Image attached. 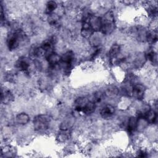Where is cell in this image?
Here are the masks:
<instances>
[{"label":"cell","mask_w":158,"mask_h":158,"mask_svg":"<svg viewBox=\"0 0 158 158\" xmlns=\"http://www.w3.org/2000/svg\"><path fill=\"white\" fill-rule=\"evenodd\" d=\"M15 67L23 73L28 72L30 68V62L28 59L25 57H19L15 62Z\"/></svg>","instance_id":"cell-7"},{"label":"cell","mask_w":158,"mask_h":158,"mask_svg":"<svg viewBox=\"0 0 158 158\" xmlns=\"http://www.w3.org/2000/svg\"><path fill=\"white\" fill-rule=\"evenodd\" d=\"M101 17L99 31L105 35H110L115 28V21L112 12H107Z\"/></svg>","instance_id":"cell-1"},{"label":"cell","mask_w":158,"mask_h":158,"mask_svg":"<svg viewBox=\"0 0 158 158\" xmlns=\"http://www.w3.org/2000/svg\"><path fill=\"white\" fill-rule=\"evenodd\" d=\"M75 60V53L72 50H69L65 52L60 56V61L59 67L63 69L64 72L69 73L72 70V65Z\"/></svg>","instance_id":"cell-3"},{"label":"cell","mask_w":158,"mask_h":158,"mask_svg":"<svg viewBox=\"0 0 158 158\" xmlns=\"http://www.w3.org/2000/svg\"><path fill=\"white\" fill-rule=\"evenodd\" d=\"M104 93L101 91H97L93 93L91 100L97 106L104 100Z\"/></svg>","instance_id":"cell-18"},{"label":"cell","mask_w":158,"mask_h":158,"mask_svg":"<svg viewBox=\"0 0 158 158\" xmlns=\"http://www.w3.org/2000/svg\"><path fill=\"white\" fill-rule=\"evenodd\" d=\"M30 117L28 114L25 112H21L18 114L15 118V122L20 125H25L29 123Z\"/></svg>","instance_id":"cell-11"},{"label":"cell","mask_w":158,"mask_h":158,"mask_svg":"<svg viewBox=\"0 0 158 158\" xmlns=\"http://www.w3.org/2000/svg\"><path fill=\"white\" fill-rule=\"evenodd\" d=\"M48 21L51 26L56 28L59 27L60 22V16L58 14L54 12L52 14L48 15Z\"/></svg>","instance_id":"cell-16"},{"label":"cell","mask_w":158,"mask_h":158,"mask_svg":"<svg viewBox=\"0 0 158 158\" xmlns=\"http://www.w3.org/2000/svg\"><path fill=\"white\" fill-rule=\"evenodd\" d=\"M51 117L46 114H38L33 119V127L35 131L44 132L47 131L51 122Z\"/></svg>","instance_id":"cell-2"},{"label":"cell","mask_w":158,"mask_h":158,"mask_svg":"<svg viewBox=\"0 0 158 158\" xmlns=\"http://www.w3.org/2000/svg\"><path fill=\"white\" fill-rule=\"evenodd\" d=\"M138 119L136 116H131L127 122L126 129L128 134L133 135L137 131Z\"/></svg>","instance_id":"cell-9"},{"label":"cell","mask_w":158,"mask_h":158,"mask_svg":"<svg viewBox=\"0 0 158 158\" xmlns=\"http://www.w3.org/2000/svg\"><path fill=\"white\" fill-rule=\"evenodd\" d=\"M144 57L146 60L150 62L152 64L156 65L157 63V52L154 50L153 48L149 49L145 53Z\"/></svg>","instance_id":"cell-14"},{"label":"cell","mask_w":158,"mask_h":158,"mask_svg":"<svg viewBox=\"0 0 158 158\" xmlns=\"http://www.w3.org/2000/svg\"><path fill=\"white\" fill-rule=\"evenodd\" d=\"M145 120L147 121L148 124H154L156 123L157 119V112L153 109H151L144 116Z\"/></svg>","instance_id":"cell-15"},{"label":"cell","mask_w":158,"mask_h":158,"mask_svg":"<svg viewBox=\"0 0 158 158\" xmlns=\"http://www.w3.org/2000/svg\"><path fill=\"white\" fill-rule=\"evenodd\" d=\"M157 31L156 29L148 30L146 36V41L149 44H154L157 43Z\"/></svg>","instance_id":"cell-12"},{"label":"cell","mask_w":158,"mask_h":158,"mask_svg":"<svg viewBox=\"0 0 158 158\" xmlns=\"http://www.w3.org/2000/svg\"><path fill=\"white\" fill-rule=\"evenodd\" d=\"M70 136H71L70 130H60L57 136V140L60 143H65L67 141L70 139Z\"/></svg>","instance_id":"cell-13"},{"label":"cell","mask_w":158,"mask_h":158,"mask_svg":"<svg viewBox=\"0 0 158 158\" xmlns=\"http://www.w3.org/2000/svg\"><path fill=\"white\" fill-rule=\"evenodd\" d=\"M89 101L90 99L85 96L78 97L73 102L74 110L78 113L83 114V112Z\"/></svg>","instance_id":"cell-6"},{"label":"cell","mask_w":158,"mask_h":158,"mask_svg":"<svg viewBox=\"0 0 158 158\" xmlns=\"http://www.w3.org/2000/svg\"><path fill=\"white\" fill-rule=\"evenodd\" d=\"M146 88L143 84L141 83H135L132 86L131 96L133 98L141 101L142 100L145 95Z\"/></svg>","instance_id":"cell-4"},{"label":"cell","mask_w":158,"mask_h":158,"mask_svg":"<svg viewBox=\"0 0 158 158\" xmlns=\"http://www.w3.org/2000/svg\"><path fill=\"white\" fill-rule=\"evenodd\" d=\"M94 31L88 22L86 20H83L80 30L81 36L85 39H89L94 35Z\"/></svg>","instance_id":"cell-8"},{"label":"cell","mask_w":158,"mask_h":158,"mask_svg":"<svg viewBox=\"0 0 158 158\" xmlns=\"http://www.w3.org/2000/svg\"><path fill=\"white\" fill-rule=\"evenodd\" d=\"M115 107L110 104H107L104 105L100 109L99 114L100 116L105 120H108L114 117L115 114Z\"/></svg>","instance_id":"cell-5"},{"label":"cell","mask_w":158,"mask_h":158,"mask_svg":"<svg viewBox=\"0 0 158 158\" xmlns=\"http://www.w3.org/2000/svg\"><path fill=\"white\" fill-rule=\"evenodd\" d=\"M14 95L10 90L5 88L1 89V102L4 104H9L14 101Z\"/></svg>","instance_id":"cell-10"},{"label":"cell","mask_w":158,"mask_h":158,"mask_svg":"<svg viewBox=\"0 0 158 158\" xmlns=\"http://www.w3.org/2000/svg\"><path fill=\"white\" fill-rule=\"evenodd\" d=\"M58 4L57 2L54 1H49L46 4L45 7V13L48 15L51 14L54 12V11L57 9Z\"/></svg>","instance_id":"cell-17"}]
</instances>
